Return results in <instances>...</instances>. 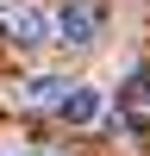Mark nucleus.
Wrapping results in <instances>:
<instances>
[{"label":"nucleus","instance_id":"20e7f679","mask_svg":"<svg viewBox=\"0 0 150 156\" xmlns=\"http://www.w3.org/2000/svg\"><path fill=\"white\" fill-rule=\"evenodd\" d=\"M62 87H69V81H62V75H31V81H19V87H12V100H19V106H56V100H62Z\"/></svg>","mask_w":150,"mask_h":156},{"label":"nucleus","instance_id":"7ed1b4c3","mask_svg":"<svg viewBox=\"0 0 150 156\" xmlns=\"http://www.w3.org/2000/svg\"><path fill=\"white\" fill-rule=\"evenodd\" d=\"M50 119L69 125V131L100 125V119H106V87H94V81H69V87H62V100L50 106Z\"/></svg>","mask_w":150,"mask_h":156},{"label":"nucleus","instance_id":"423d86ee","mask_svg":"<svg viewBox=\"0 0 150 156\" xmlns=\"http://www.w3.org/2000/svg\"><path fill=\"white\" fill-rule=\"evenodd\" d=\"M44 156H69V150H44Z\"/></svg>","mask_w":150,"mask_h":156},{"label":"nucleus","instance_id":"f257e3e1","mask_svg":"<svg viewBox=\"0 0 150 156\" xmlns=\"http://www.w3.org/2000/svg\"><path fill=\"white\" fill-rule=\"evenodd\" d=\"M0 44H12V50L56 44V12L31 6V0H0Z\"/></svg>","mask_w":150,"mask_h":156},{"label":"nucleus","instance_id":"f03ea898","mask_svg":"<svg viewBox=\"0 0 150 156\" xmlns=\"http://www.w3.org/2000/svg\"><path fill=\"white\" fill-rule=\"evenodd\" d=\"M106 31V6L100 0H62L56 6V44L62 50H94Z\"/></svg>","mask_w":150,"mask_h":156},{"label":"nucleus","instance_id":"39448f33","mask_svg":"<svg viewBox=\"0 0 150 156\" xmlns=\"http://www.w3.org/2000/svg\"><path fill=\"white\" fill-rule=\"evenodd\" d=\"M125 112H150V69H131V81H125Z\"/></svg>","mask_w":150,"mask_h":156}]
</instances>
